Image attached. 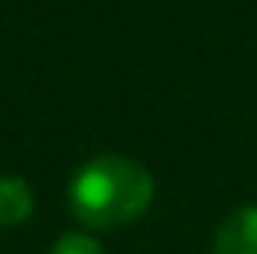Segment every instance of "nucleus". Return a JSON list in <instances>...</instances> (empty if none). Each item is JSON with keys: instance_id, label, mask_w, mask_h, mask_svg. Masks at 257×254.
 Instances as JSON below:
<instances>
[{"instance_id": "2", "label": "nucleus", "mask_w": 257, "mask_h": 254, "mask_svg": "<svg viewBox=\"0 0 257 254\" xmlns=\"http://www.w3.org/2000/svg\"><path fill=\"white\" fill-rule=\"evenodd\" d=\"M212 254H257V205H241L218 225Z\"/></svg>"}, {"instance_id": "3", "label": "nucleus", "mask_w": 257, "mask_h": 254, "mask_svg": "<svg viewBox=\"0 0 257 254\" xmlns=\"http://www.w3.org/2000/svg\"><path fill=\"white\" fill-rule=\"evenodd\" d=\"M33 189L20 176H0V225H20L33 215Z\"/></svg>"}, {"instance_id": "4", "label": "nucleus", "mask_w": 257, "mask_h": 254, "mask_svg": "<svg viewBox=\"0 0 257 254\" xmlns=\"http://www.w3.org/2000/svg\"><path fill=\"white\" fill-rule=\"evenodd\" d=\"M49 254H104V248L98 244V238L85 235V231H69L52 244Z\"/></svg>"}, {"instance_id": "1", "label": "nucleus", "mask_w": 257, "mask_h": 254, "mask_svg": "<svg viewBox=\"0 0 257 254\" xmlns=\"http://www.w3.org/2000/svg\"><path fill=\"white\" fill-rule=\"evenodd\" d=\"M153 202V176L131 157L101 153L69 183V209L85 228L111 231L140 218Z\"/></svg>"}]
</instances>
